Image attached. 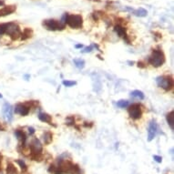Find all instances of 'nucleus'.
Segmentation results:
<instances>
[{"mask_svg": "<svg viewBox=\"0 0 174 174\" xmlns=\"http://www.w3.org/2000/svg\"><path fill=\"white\" fill-rule=\"evenodd\" d=\"M167 122L171 129H174V111H170L166 116Z\"/></svg>", "mask_w": 174, "mask_h": 174, "instance_id": "obj_17", "label": "nucleus"}, {"mask_svg": "<svg viewBox=\"0 0 174 174\" xmlns=\"http://www.w3.org/2000/svg\"><path fill=\"white\" fill-rule=\"evenodd\" d=\"M33 36V30L31 28H25L23 30V32L21 33V37H20V39L21 40H26V39H28L30 38L31 37Z\"/></svg>", "mask_w": 174, "mask_h": 174, "instance_id": "obj_14", "label": "nucleus"}, {"mask_svg": "<svg viewBox=\"0 0 174 174\" xmlns=\"http://www.w3.org/2000/svg\"><path fill=\"white\" fill-rule=\"evenodd\" d=\"M38 119L42 121V122H45V123H49L51 124L52 122V118L49 114L48 113H39L38 114Z\"/></svg>", "mask_w": 174, "mask_h": 174, "instance_id": "obj_15", "label": "nucleus"}, {"mask_svg": "<svg viewBox=\"0 0 174 174\" xmlns=\"http://www.w3.org/2000/svg\"><path fill=\"white\" fill-rule=\"evenodd\" d=\"M16 10V6H13V5L12 6H6L2 9H0V16H6L11 15Z\"/></svg>", "mask_w": 174, "mask_h": 174, "instance_id": "obj_11", "label": "nucleus"}, {"mask_svg": "<svg viewBox=\"0 0 174 174\" xmlns=\"http://www.w3.org/2000/svg\"><path fill=\"white\" fill-rule=\"evenodd\" d=\"M143 65H144V64H143L142 62H138V67H139V68L144 69V68H145V66H143Z\"/></svg>", "mask_w": 174, "mask_h": 174, "instance_id": "obj_30", "label": "nucleus"}, {"mask_svg": "<svg viewBox=\"0 0 174 174\" xmlns=\"http://www.w3.org/2000/svg\"><path fill=\"white\" fill-rule=\"evenodd\" d=\"M62 84H63L65 87H68V88H70V87H73V86L77 85V82H76V81H72V80H63Z\"/></svg>", "mask_w": 174, "mask_h": 174, "instance_id": "obj_24", "label": "nucleus"}, {"mask_svg": "<svg viewBox=\"0 0 174 174\" xmlns=\"http://www.w3.org/2000/svg\"><path fill=\"white\" fill-rule=\"evenodd\" d=\"M149 62L154 68H159V67L162 66L165 62L164 53L160 49H154L153 51H152V54L150 55V57L149 58Z\"/></svg>", "mask_w": 174, "mask_h": 174, "instance_id": "obj_1", "label": "nucleus"}, {"mask_svg": "<svg viewBox=\"0 0 174 174\" xmlns=\"http://www.w3.org/2000/svg\"><path fill=\"white\" fill-rule=\"evenodd\" d=\"M132 12L136 16H139V17H144V16H147L148 15V11L142 7H140L136 10H132Z\"/></svg>", "mask_w": 174, "mask_h": 174, "instance_id": "obj_18", "label": "nucleus"}, {"mask_svg": "<svg viewBox=\"0 0 174 174\" xmlns=\"http://www.w3.org/2000/svg\"><path fill=\"white\" fill-rule=\"evenodd\" d=\"M1 161H2V155L0 154V164H1Z\"/></svg>", "mask_w": 174, "mask_h": 174, "instance_id": "obj_34", "label": "nucleus"}, {"mask_svg": "<svg viewBox=\"0 0 174 174\" xmlns=\"http://www.w3.org/2000/svg\"><path fill=\"white\" fill-rule=\"evenodd\" d=\"M2 5H4V1H1V0H0V6H2Z\"/></svg>", "mask_w": 174, "mask_h": 174, "instance_id": "obj_33", "label": "nucleus"}, {"mask_svg": "<svg viewBox=\"0 0 174 174\" xmlns=\"http://www.w3.org/2000/svg\"><path fill=\"white\" fill-rule=\"evenodd\" d=\"M43 27L49 31H58L63 30L65 28V25H63L60 21L56 19H46L42 23Z\"/></svg>", "mask_w": 174, "mask_h": 174, "instance_id": "obj_3", "label": "nucleus"}, {"mask_svg": "<svg viewBox=\"0 0 174 174\" xmlns=\"http://www.w3.org/2000/svg\"><path fill=\"white\" fill-rule=\"evenodd\" d=\"M66 24L71 28H81L83 26V17L81 15H69L66 13Z\"/></svg>", "mask_w": 174, "mask_h": 174, "instance_id": "obj_2", "label": "nucleus"}, {"mask_svg": "<svg viewBox=\"0 0 174 174\" xmlns=\"http://www.w3.org/2000/svg\"><path fill=\"white\" fill-rule=\"evenodd\" d=\"M4 129H5V128H4L2 127V125H1V123H0V130H4Z\"/></svg>", "mask_w": 174, "mask_h": 174, "instance_id": "obj_32", "label": "nucleus"}, {"mask_svg": "<svg viewBox=\"0 0 174 174\" xmlns=\"http://www.w3.org/2000/svg\"><path fill=\"white\" fill-rule=\"evenodd\" d=\"M114 30H115V32L118 34V36H119V37H124V39L126 38L127 42H128V43H129V40L127 38V34H126V28H123V27H122V26H120V25H117V26H115Z\"/></svg>", "mask_w": 174, "mask_h": 174, "instance_id": "obj_12", "label": "nucleus"}, {"mask_svg": "<svg viewBox=\"0 0 174 174\" xmlns=\"http://www.w3.org/2000/svg\"><path fill=\"white\" fill-rule=\"evenodd\" d=\"M157 132H158V124L155 119H152L149 122V128H148V141L149 142L154 140V138L157 135Z\"/></svg>", "mask_w": 174, "mask_h": 174, "instance_id": "obj_7", "label": "nucleus"}, {"mask_svg": "<svg viewBox=\"0 0 174 174\" xmlns=\"http://www.w3.org/2000/svg\"><path fill=\"white\" fill-rule=\"evenodd\" d=\"M82 47H83V45H81V44H78V45H76V46H75L76 49H80V48H82Z\"/></svg>", "mask_w": 174, "mask_h": 174, "instance_id": "obj_31", "label": "nucleus"}, {"mask_svg": "<svg viewBox=\"0 0 174 174\" xmlns=\"http://www.w3.org/2000/svg\"><path fill=\"white\" fill-rule=\"evenodd\" d=\"M2 113L7 122H11L13 120V108L9 103L6 102L4 104L2 108Z\"/></svg>", "mask_w": 174, "mask_h": 174, "instance_id": "obj_8", "label": "nucleus"}, {"mask_svg": "<svg viewBox=\"0 0 174 174\" xmlns=\"http://www.w3.org/2000/svg\"><path fill=\"white\" fill-rule=\"evenodd\" d=\"M3 98V96H2V94L1 93H0V99H2Z\"/></svg>", "mask_w": 174, "mask_h": 174, "instance_id": "obj_35", "label": "nucleus"}, {"mask_svg": "<svg viewBox=\"0 0 174 174\" xmlns=\"http://www.w3.org/2000/svg\"><path fill=\"white\" fill-rule=\"evenodd\" d=\"M7 27V24H1L0 25V36L6 34Z\"/></svg>", "mask_w": 174, "mask_h": 174, "instance_id": "obj_25", "label": "nucleus"}, {"mask_svg": "<svg viewBox=\"0 0 174 174\" xmlns=\"http://www.w3.org/2000/svg\"><path fill=\"white\" fill-rule=\"evenodd\" d=\"M42 138H43V141H44V143H45L46 145H49V144H50V143L52 142V140H53V135H52V133H51V132H49V131H46V132L43 133Z\"/></svg>", "mask_w": 174, "mask_h": 174, "instance_id": "obj_16", "label": "nucleus"}, {"mask_svg": "<svg viewBox=\"0 0 174 174\" xmlns=\"http://www.w3.org/2000/svg\"><path fill=\"white\" fill-rule=\"evenodd\" d=\"M153 159H154V161H155L156 162H158V163H161V161H162V158H161V156H158V155H154V156H153Z\"/></svg>", "mask_w": 174, "mask_h": 174, "instance_id": "obj_27", "label": "nucleus"}, {"mask_svg": "<svg viewBox=\"0 0 174 174\" xmlns=\"http://www.w3.org/2000/svg\"><path fill=\"white\" fill-rule=\"evenodd\" d=\"M15 136L16 137V139L22 142V145H25L26 140H27V136L24 133V131H22V130H20V129H16L15 130Z\"/></svg>", "mask_w": 174, "mask_h": 174, "instance_id": "obj_13", "label": "nucleus"}, {"mask_svg": "<svg viewBox=\"0 0 174 174\" xmlns=\"http://www.w3.org/2000/svg\"><path fill=\"white\" fill-rule=\"evenodd\" d=\"M93 49H94V46L92 45V46H90V47H88V48H85L84 50H82L81 52H82V53H89V52H91V51L93 50Z\"/></svg>", "mask_w": 174, "mask_h": 174, "instance_id": "obj_26", "label": "nucleus"}, {"mask_svg": "<svg viewBox=\"0 0 174 174\" xmlns=\"http://www.w3.org/2000/svg\"><path fill=\"white\" fill-rule=\"evenodd\" d=\"M156 82L160 88L166 91H169L173 88V79L170 76H160L156 78Z\"/></svg>", "mask_w": 174, "mask_h": 174, "instance_id": "obj_4", "label": "nucleus"}, {"mask_svg": "<svg viewBox=\"0 0 174 174\" xmlns=\"http://www.w3.org/2000/svg\"><path fill=\"white\" fill-rule=\"evenodd\" d=\"M29 111H30V108L27 104L18 103L15 107V112L16 114L21 115V116H27V115H28Z\"/></svg>", "mask_w": 174, "mask_h": 174, "instance_id": "obj_10", "label": "nucleus"}, {"mask_svg": "<svg viewBox=\"0 0 174 174\" xmlns=\"http://www.w3.org/2000/svg\"><path fill=\"white\" fill-rule=\"evenodd\" d=\"M130 96L132 98H136V99H144V94L142 91L140 90H134L130 93Z\"/></svg>", "mask_w": 174, "mask_h": 174, "instance_id": "obj_20", "label": "nucleus"}, {"mask_svg": "<svg viewBox=\"0 0 174 174\" xmlns=\"http://www.w3.org/2000/svg\"><path fill=\"white\" fill-rule=\"evenodd\" d=\"M21 30L20 28L17 24L16 23H7V30H6V34H7L13 40L18 39L21 37Z\"/></svg>", "mask_w": 174, "mask_h": 174, "instance_id": "obj_5", "label": "nucleus"}, {"mask_svg": "<svg viewBox=\"0 0 174 174\" xmlns=\"http://www.w3.org/2000/svg\"><path fill=\"white\" fill-rule=\"evenodd\" d=\"M30 154H37V153H41L42 150H43V147L41 142L39 141V140L37 139H33L30 145Z\"/></svg>", "mask_w": 174, "mask_h": 174, "instance_id": "obj_9", "label": "nucleus"}, {"mask_svg": "<svg viewBox=\"0 0 174 174\" xmlns=\"http://www.w3.org/2000/svg\"><path fill=\"white\" fill-rule=\"evenodd\" d=\"M128 105H129V102L128 100H125V99H120L117 102V106L119 108H127V107H128Z\"/></svg>", "mask_w": 174, "mask_h": 174, "instance_id": "obj_22", "label": "nucleus"}, {"mask_svg": "<svg viewBox=\"0 0 174 174\" xmlns=\"http://www.w3.org/2000/svg\"><path fill=\"white\" fill-rule=\"evenodd\" d=\"M7 174H18V171L13 163H8L7 166Z\"/></svg>", "mask_w": 174, "mask_h": 174, "instance_id": "obj_19", "label": "nucleus"}, {"mask_svg": "<svg viewBox=\"0 0 174 174\" xmlns=\"http://www.w3.org/2000/svg\"><path fill=\"white\" fill-rule=\"evenodd\" d=\"M74 64H75V66L79 69H84L85 67V61L81 58H77V59H74Z\"/></svg>", "mask_w": 174, "mask_h": 174, "instance_id": "obj_21", "label": "nucleus"}, {"mask_svg": "<svg viewBox=\"0 0 174 174\" xmlns=\"http://www.w3.org/2000/svg\"><path fill=\"white\" fill-rule=\"evenodd\" d=\"M128 112L129 117L132 119H139L142 116V110L139 104H132L128 108Z\"/></svg>", "mask_w": 174, "mask_h": 174, "instance_id": "obj_6", "label": "nucleus"}, {"mask_svg": "<svg viewBox=\"0 0 174 174\" xmlns=\"http://www.w3.org/2000/svg\"><path fill=\"white\" fill-rule=\"evenodd\" d=\"M28 132H29V134L30 135H33L34 133H35V129H34V128H28Z\"/></svg>", "mask_w": 174, "mask_h": 174, "instance_id": "obj_29", "label": "nucleus"}, {"mask_svg": "<svg viewBox=\"0 0 174 174\" xmlns=\"http://www.w3.org/2000/svg\"><path fill=\"white\" fill-rule=\"evenodd\" d=\"M16 162L19 165V167H20L21 169H22V170H23V171H27L28 167H27L26 163L23 161V160H16Z\"/></svg>", "mask_w": 174, "mask_h": 174, "instance_id": "obj_23", "label": "nucleus"}, {"mask_svg": "<svg viewBox=\"0 0 174 174\" xmlns=\"http://www.w3.org/2000/svg\"><path fill=\"white\" fill-rule=\"evenodd\" d=\"M67 122H68V123H66V124H68V125H73V123H75L74 119H73L72 117H69L68 119H67Z\"/></svg>", "mask_w": 174, "mask_h": 174, "instance_id": "obj_28", "label": "nucleus"}]
</instances>
